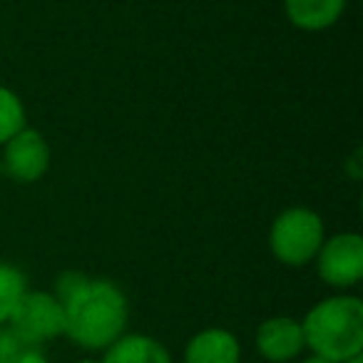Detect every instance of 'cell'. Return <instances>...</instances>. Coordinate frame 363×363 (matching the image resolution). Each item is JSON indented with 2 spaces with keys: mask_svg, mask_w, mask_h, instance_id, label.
Wrapping results in <instances>:
<instances>
[{
  "mask_svg": "<svg viewBox=\"0 0 363 363\" xmlns=\"http://www.w3.org/2000/svg\"><path fill=\"white\" fill-rule=\"evenodd\" d=\"M75 363H102V361H97V358H82V361H75Z\"/></svg>",
  "mask_w": 363,
  "mask_h": 363,
  "instance_id": "17",
  "label": "cell"
},
{
  "mask_svg": "<svg viewBox=\"0 0 363 363\" xmlns=\"http://www.w3.org/2000/svg\"><path fill=\"white\" fill-rule=\"evenodd\" d=\"M303 341L311 353L343 363L363 353V301L353 294L321 298L301 321Z\"/></svg>",
  "mask_w": 363,
  "mask_h": 363,
  "instance_id": "2",
  "label": "cell"
},
{
  "mask_svg": "<svg viewBox=\"0 0 363 363\" xmlns=\"http://www.w3.org/2000/svg\"><path fill=\"white\" fill-rule=\"evenodd\" d=\"M254 348L267 363L298 361L306 351L301 321L291 316H272L262 321L254 333Z\"/></svg>",
  "mask_w": 363,
  "mask_h": 363,
  "instance_id": "7",
  "label": "cell"
},
{
  "mask_svg": "<svg viewBox=\"0 0 363 363\" xmlns=\"http://www.w3.org/2000/svg\"><path fill=\"white\" fill-rule=\"evenodd\" d=\"M316 274L326 286L346 291L363 279V237L358 232H341L326 237L313 257Z\"/></svg>",
  "mask_w": 363,
  "mask_h": 363,
  "instance_id": "5",
  "label": "cell"
},
{
  "mask_svg": "<svg viewBox=\"0 0 363 363\" xmlns=\"http://www.w3.org/2000/svg\"><path fill=\"white\" fill-rule=\"evenodd\" d=\"M3 167L18 184H33L50 169V145L33 127H23L3 145Z\"/></svg>",
  "mask_w": 363,
  "mask_h": 363,
  "instance_id": "6",
  "label": "cell"
},
{
  "mask_svg": "<svg viewBox=\"0 0 363 363\" xmlns=\"http://www.w3.org/2000/svg\"><path fill=\"white\" fill-rule=\"evenodd\" d=\"M348 0H284V13L296 30L321 33L341 21Z\"/></svg>",
  "mask_w": 363,
  "mask_h": 363,
  "instance_id": "9",
  "label": "cell"
},
{
  "mask_svg": "<svg viewBox=\"0 0 363 363\" xmlns=\"http://www.w3.org/2000/svg\"><path fill=\"white\" fill-rule=\"evenodd\" d=\"M184 363H242V343L227 328H204L187 341Z\"/></svg>",
  "mask_w": 363,
  "mask_h": 363,
  "instance_id": "8",
  "label": "cell"
},
{
  "mask_svg": "<svg viewBox=\"0 0 363 363\" xmlns=\"http://www.w3.org/2000/svg\"><path fill=\"white\" fill-rule=\"evenodd\" d=\"M326 239V224L321 214L308 207H289L272 222L269 249L281 267L301 269L313 262Z\"/></svg>",
  "mask_w": 363,
  "mask_h": 363,
  "instance_id": "3",
  "label": "cell"
},
{
  "mask_svg": "<svg viewBox=\"0 0 363 363\" xmlns=\"http://www.w3.org/2000/svg\"><path fill=\"white\" fill-rule=\"evenodd\" d=\"M28 291L26 274L8 262H0V326L11 321L18 301Z\"/></svg>",
  "mask_w": 363,
  "mask_h": 363,
  "instance_id": "11",
  "label": "cell"
},
{
  "mask_svg": "<svg viewBox=\"0 0 363 363\" xmlns=\"http://www.w3.org/2000/svg\"><path fill=\"white\" fill-rule=\"evenodd\" d=\"M298 363H336V361H331V358H323V356H318V353H308L306 358H301Z\"/></svg>",
  "mask_w": 363,
  "mask_h": 363,
  "instance_id": "15",
  "label": "cell"
},
{
  "mask_svg": "<svg viewBox=\"0 0 363 363\" xmlns=\"http://www.w3.org/2000/svg\"><path fill=\"white\" fill-rule=\"evenodd\" d=\"M102 363H172V353L164 343L147 333H122L105 348Z\"/></svg>",
  "mask_w": 363,
  "mask_h": 363,
  "instance_id": "10",
  "label": "cell"
},
{
  "mask_svg": "<svg viewBox=\"0 0 363 363\" xmlns=\"http://www.w3.org/2000/svg\"><path fill=\"white\" fill-rule=\"evenodd\" d=\"M8 326L28 348L65 336V308L48 291H26L18 301Z\"/></svg>",
  "mask_w": 363,
  "mask_h": 363,
  "instance_id": "4",
  "label": "cell"
},
{
  "mask_svg": "<svg viewBox=\"0 0 363 363\" xmlns=\"http://www.w3.org/2000/svg\"><path fill=\"white\" fill-rule=\"evenodd\" d=\"M13 363H50L40 348H23V353Z\"/></svg>",
  "mask_w": 363,
  "mask_h": 363,
  "instance_id": "14",
  "label": "cell"
},
{
  "mask_svg": "<svg viewBox=\"0 0 363 363\" xmlns=\"http://www.w3.org/2000/svg\"><path fill=\"white\" fill-rule=\"evenodd\" d=\"M23 348L28 346L13 333V328L8 323L0 326V363H13L23 353Z\"/></svg>",
  "mask_w": 363,
  "mask_h": 363,
  "instance_id": "13",
  "label": "cell"
},
{
  "mask_svg": "<svg viewBox=\"0 0 363 363\" xmlns=\"http://www.w3.org/2000/svg\"><path fill=\"white\" fill-rule=\"evenodd\" d=\"M65 308V336L82 351H105L127 333L130 306L127 296L110 279H85Z\"/></svg>",
  "mask_w": 363,
  "mask_h": 363,
  "instance_id": "1",
  "label": "cell"
},
{
  "mask_svg": "<svg viewBox=\"0 0 363 363\" xmlns=\"http://www.w3.org/2000/svg\"><path fill=\"white\" fill-rule=\"evenodd\" d=\"M28 115L23 100L11 90V87L0 85V147L6 145L13 135L26 127Z\"/></svg>",
  "mask_w": 363,
  "mask_h": 363,
  "instance_id": "12",
  "label": "cell"
},
{
  "mask_svg": "<svg viewBox=\"0 0 363 363\" xmlns=\"http://www.w3.org/2000/svg\"><path fill=\"white\" fill-rule=\"evenodd\" d=\"M343 363H363V353H361V356H353V358H348V361H343Z\"/></svg>",
  "mask_w": 363,
  "mask_h": 363,
  "instance_id": "16",
  "label": "cell"
}]
</instances>
